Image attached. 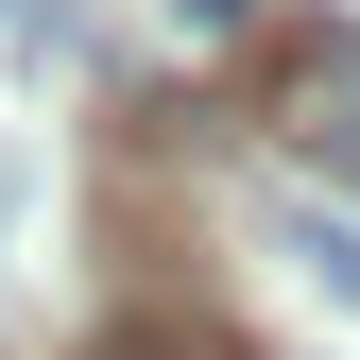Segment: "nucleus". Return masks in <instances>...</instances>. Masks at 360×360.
<instances>
[{
	"label": "nucleus",
	"instance_id": "1",
	"mask_svg": "<svg viewBox=\"0 0 360 360\" xmlns=\"http://www.w3.org/2000/svg\"><path fill=\"white\" fill-rule=\"evenodd\" d=\"M275 120L360 172V34H292V52H275Z\"/></svg>",
	"mask_w": 360,
	"mask_h": 360
},
{
	"label": "nucleus",
	"instance_id": "2",
	"mask_svg": "<svg viewBox=\"0 0 360 360\" xmlns=\"http://www.w3.org/2000/svg\"><path fill=\"white\" fill-rule=\"evenodd\" d=\"M275 240H292L309 275H326V292L360 309V206H326V189H275Z\"/></svg>",
	"mask_w": 360,
	"mask_h": 360
}]
</instances>
